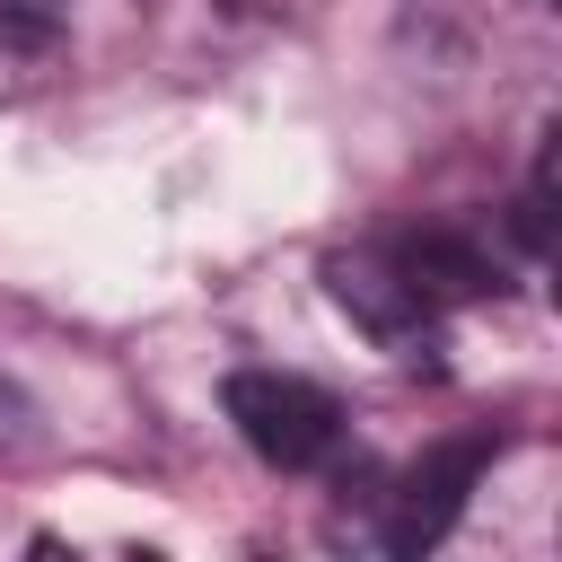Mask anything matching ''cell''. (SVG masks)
<instances>
[{"mask_svg":"<svg viewBox=\"0 0 562 562\" xmlns=\"http://www.w3.org/2000/svg\"><path fill=\"white\" fill-rule=\"evenodd\" d=\"M228 422L237 439L263 457V465H316L342 430V404L307 378H281V369H237L228 378Z\"/></svg>","mask_w":562,"mask_h":562,"instance_id":"cell-1","label":"cell"},{"mask_svg":"<svg viewBox=\"0 0 562 562\" xmlns=\"http://www.w3.org/2000/svg\"><path fill=\"white\" fill-rule=\"evenodd\" d=\"M70 26V0H0V53H44Z\"/></svg>","mask_w":562,"mask_h":562,"instance_id":"cell-5","label":"cell"},{"mask_svg":"<svg viewBox=\"0 0 562 562\" xmlns=\"http://www.w3.org/2000/svg\"><path fill=\"white\" fill-rule=\"evenodd\" d=\"M483 439H448V448H430L413 474H404V492H395V518H386V553H430L448 527H457V509H465V492H474V474H483Z\"/></svg>","mask_w":562,"mask_h":562,"instance_id":"cell-3","label":"cell"},{"mask_svg":"<svg viewBox=\"0 0 562 562\" xmlns=\"http://www.w3.org/2000/svg\"><path fill=\"white\" fill-rule=\"evenodd\" d=\"M325 290H334V307H342L369 342H386V351H404V360H413V342L430 334V299L395 272V255H334V263H325Z\"/></svg>","mask_w":562,"mask_h":562,"instance_id":"cell-2","label":"cell"},{"mask_svg":"<svg viewBox=\"0 0 562 562\" xmlns=\"http://www.w3.org/2000/svg\"><path fill=\"white\" fill-rule=\"evenodd\" d=\"M395 272H404L430 307H465V299H492V290H501L492 255H483V246H465V237H448V228L404 237V246H395Z\"/></svg>","mask_w":562,"mask_h":562,"instance_id":"cell-4","label":"cell"}]
</instances>
